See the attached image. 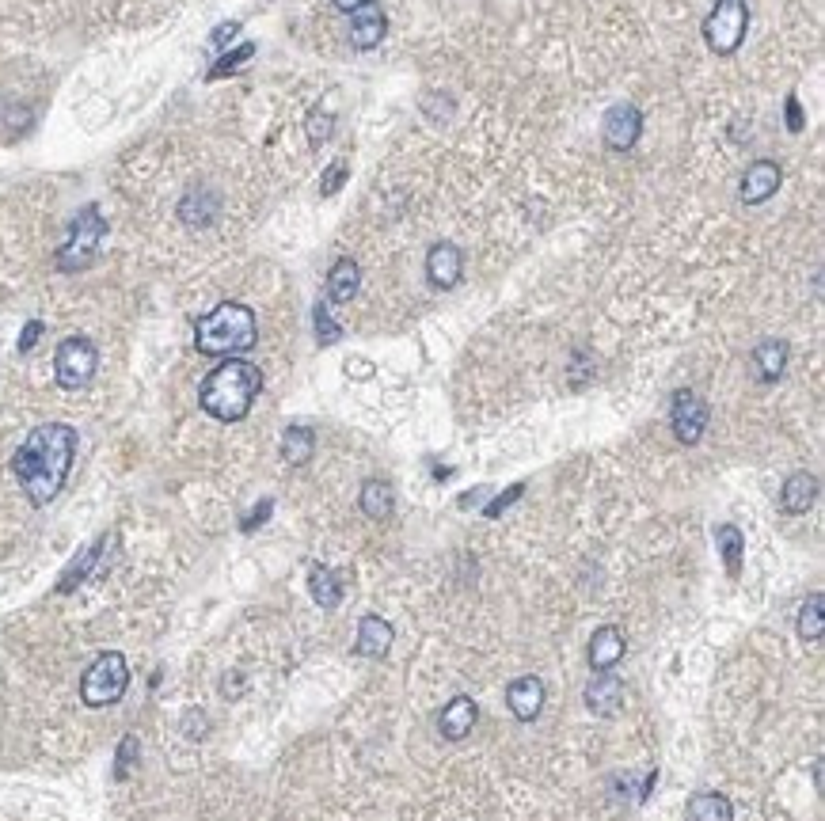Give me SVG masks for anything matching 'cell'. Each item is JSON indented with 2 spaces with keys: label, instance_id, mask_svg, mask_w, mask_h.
<instances>
[{
  "label": "cell",
  "instance_id": "1",
  "mask_svg": "<svg viewBox=\"0 0 825 821\" xmlns=\"http://www.w3.org/2000/svg\"><path fill=\"white\" fill-rule=\"evenodd\" d=\"M73 457H77V430L65 422H46V426H35L16 449L12 472L20 479L23 495L35 506H46L61 495Z\"/></svg>",
  "mask_w": 825,
  "mask_h": 821
},
{
  "label": "cell",
  "instance_id": "2",
  "mask_svg": "<svg viewBox=\"0 0 825 821\" xmlns=\"http://www.w3.org/2000/svg\"><path fill=\"white\" fill-rule=\"evenodd\" d=\"M263 392V373L259 365L244 362V358H229L213 369L210 377L198 388V403L202 411L213 415L217 422H240L248 419L251 403Z\"/></svg>",
  "mask_w": 825,
  "mask_h": 821
},
{
  "label": "cell",
  "instance_id": "3",
  "mask_svg": "<svg viewBox=\"0 0 825 821\" xmlns=\"http://www.w3.org/2000/svg\"><path fill=\"white\" fill-rule=\"evenodd\" d=\"M259 339V327H255V312L248 305H236L225 301L213 312H206L198 324H194V346L198 354L206 358H229V354H244Z\"/></svg>",
  "mask_w": 825,
  "mask_h": 821
},
{
  "label": "cell",
  "instance_id": "4",
  "mask_svg": "<svg viewBox=\"0 0 825 821\" xmlns=\"http://www.w3.org/2000/svg\"><path fill=\"white\" fill-rule=\"evenodd\" d=\"M126 688H130V666H126V658L118 650H107V654H99L96 662L84 669L80 700L88 707H111L126 696Z\"/></svg>",
  "mask_w": 825,
  "mask_h": 821
},
{
  "label": "cell",
  "instance_id": "5",
  "mask_svg": "<svg viewBox=\"0 0 825 821\" xmlns=\"http://www.w3.org/2000/svg\"><path fill=\"white\" fill-rule=\"evenodd\" d=\"M103 236H107V221H103V213L96 210V206H84V210L73 217V225H69V240L61 244L58 251V270H84L92 259L99 255V244H103Z\"/></svg>",
  "mask_w": 825,
  "mask_h": 821
},
{
  "label": "cell",
  "instance_id": "6",
  "mask_svg": "<svg viewBox=\"0 0 825 821\" xmlns=\"http://www.w3.org/2000/svg\"><path fill=\"white\" fill-rule=\"evenodd\" d=\"M749 27V8L746 0H715L711 16L704 20V42H708L715 54H734L742 39H746Z\"/></svg>",
  "mask_w": 825,
  "mask_h": 821
},
{
  "label": "cell",
  "instance_id": "7",
  "mask_svg": "<svg viewBox=\"0 0 825 821\" xmlns=\"http://www.w3.org/2000/svg\"><path fill=\"white\" fill-rule=\"evenodd\" d=\"M96 369H99V350H96V343H92V339H84V335L65 339V343L58 346V354H54V373H58V384L61 388H69V392L88 388L92 377H96Z\"/></svg>",
  "mask_w": 825,
  "mask_h": 821
},
{
  "label": "cell",
  "instance_id": "8",
  "mask_svg": "<svg viewBox=\"0 0 825 821\" xmlns=\"http://www.w3.org/2000/svg\"><path fill=\"white\" fill-rule=\"evenodd\" d=\"M708 403L700 400L692 388H681L677 396H673V407H670V426H673V438L681 441V445H696V441L704 438V430H708Z\"/></svg>",
  "mask_w": 825,
  "mask_h": 821
},
{
  "label": "cell",
  "instance_id": "9",
  "mask_svg": "<svg viewBox=\"0 0 825 821\" xmlns=\"http://www.w3.org/2000/svg\"><path fill=\"white\" fill-rule=\"evenodd\" d=\"M639 134H643V115H639V107H632V103H616V107H609L605 126H601V137H605L609 149L628 153L635 141H639Z\"/></svg>",
  "mask_w": 825,
  "mask_h": 821
},
{
  "label": "cell",
  "instance_id": "10",
  "mask_svg": "<svg viewBox=\"0 0 825 821\" xmlns=\"http://www.w3.org/2000/svg\"><path fill=\"white\" fill-rule=\"evenodd\" d=\"M780 183H784L780 164H772V160H757V164H749V172L742 175L738 198H742V206H761V202H768L772 194L780 191Z\"/></svg>",
  "mask_w": 825,
  "mask_h": 821
},
{
  "label": "cell",
  "instance_id": "11",
  "mask_svg": "<svg viewBox=\"0 0 825 821\" xmlns=\"http://www.w3.org/2000/svg\"><path fill=\"white\" fill-rule=\"evenodd\" d=\"M461 274H464V255L457 244H434V248H430V255H426V278H430V286L453 289L461 282Z\"/></svg>",
  "mask_w": 825,
  "mask_h": 821
},
{
  "label": "cell",
  "instance_id": "12",
  "mask_svg": "<svg viewBox=\"0 0 825 821\" xmlns=\"http://www.w3.org/2000/svg\"><path fill=\"white\" fill-rule=\"evenodd\" d=\"M476 719H480L476 700H472V696H453V700L442 707V715H438V730H442L445 742H461V738L472 734Z\"/></svg>",
  "mask_w": 825,
  "mask_h": 821
},
{
  "label": "cell",
  "instance_id": "13",
  "mask_svg": "<svg viewBox=\"0 0 825 821\" xmlns=\"http://www.w3.org/2000/svg\"><path fill=\"white\" fill-rule=\"evenodd\" d=\"M506 704H510V711H514V719H521V723H533L540 711H544V681L540 677H518V681H510V688H506Z\"/></svg>",
  "mask_w": 825,
  "mask_h": 821
},
{
  "label": "cell",
  "instance_id": "14",
  "mask_svg": "<svg viewBox=\"0 0 825 821\" xmlns=\"http://www.w3.org/2000/svg\"><path fill=\"white\" fill-rule=\"evenodd\" d=\"M624 650H628L624 631L616 628V624H601V628L590 635V669H594V673H609V669L624 658Z\"/></svg>",
  "mask_w": 825,
  "mask_h": 821
},
{
  "label": "cell",
  "instance_id": "15",
  "mask_svg": "<svg viewBox=\"0 0 825 821\" xmlns=\"http://www.w3.org/2000/svg\"><path fill=\"white\" fill-rule=\"evenodd\" d=\"M586 707L594 711V715H620V707H624V681L616 677V673H597L594 681L586 685Z\"/></svg>",
  "mask_w": 825,
  "mask_h": 821
},
{
  "label": "cell",
  "instance_id": "16",
  "mask_svg": "<svg viewBox=\"0 0 825 821\" xmlns=\"http://www.w3.org/2000/svg\"><path fill=\"white\" fill-rule=\"evenodd\" d=\"M392 639H396L392 624H388L384 616H377V612H369V616H362V624H358V643H354V650H358L362 658H384L388 647H392Z\"/></svg>",
  "mask_w": 825,
  "mask_h": 821
},
{
  "label": "cell",
  "instance_id": "17",
  "mask_svg": "<svg viewBox=\"0 0 825 821\" xmlns=\"http://www.w3.org/2000/svg\"><path fill=\"white\" fill-rule=\"evenodd\" d=\"M362 289V267L354 259H339L327 274V301L331 305H350Z\"/></svg>",
  "mask_w": 825,
  "mask_h": 821
},
{
  "label": "cell",
  "instance_id": "18",
  "mask_svg": "<svg viewBox=\"0 0 825 821\" xmlns=\"http://www.w3.org/2000/svg\"><path fill=\"white\" fill-rule=\"evenodd\" d=\"M384 31H388L384 12H377V8H358L354 20H350V46H354V50H373V46H381Z\"/></svg>",
  "mask_w": 825,
  "mask_h": 821
},
{
  "label": "cell",
  "instance_id": "19",
  "mask_svg": "<svg viewBox=\"0 0 825 821\" xmlns=\"http://www.w3.org/2000/svg\"><path fill=\"white\" fill-rule=\"evenodd\" d=\"M814 502H818V476H810V472H795L780 491L784 514H806Z\"/></svg>",
  "mask_w": 825,
  "mask_h": 821
},
{
  "label": "cell",
  "instance_id": "20",
  "mask_svg": "<svg viewBox=\"0 0 825 821\" xmlns=\"http://www.w3.org/2000/svg\"><path fill=\"white\" fill-rule=\"evenodd\" d=\"M685 821H734V806L719 791H700L685 806Z\"/></svg>",
  "mask_w": 825,
  "mask_h": 821
},
{
  "label": "cell",
  "instance_id": "21",
  "mask_svg": "<svg viewBox=\"0 0 825 821\" xmlns=\"http://www.w3.org/2000/svg\"><path fill=\"white\" fill-rule=\"evenodd\" d=\"M217 210H221V202H217V194H210L206 187H198V191H191L183 202H179V217H183L191 229H206V225H213Z\"/></svg>",
  "mask_w": 825,
  "mask_h": 821
},
{
  "label": "cell",
  "instance_id": "22",
  "mask_svg": "<svg viewBox=\"0 0 825 821\" xmlns=\"http://www.w3.org/2000/svg\"><path fill=\"white\" fill-rule=\"evenodd\" d=\"M753 369L765 384L780 381V373L787 369V343L784 339H765L753 350Z\"/></svg>",
  "mask_w": 825,
  "mask_h": 821
},
{
  "label": "cell",
  "instance_id": "23",
  "mask_svg": "<svg viewBox=\"0 0 825 821\" xmlns=\"http://www.w3.org/2000/svg\"><path fill=\"white\" fill-rule=\"evenodd\" d=\"M715 548L723 555V567H727L730 578H738V574H742V555H746V536H742V529H738V525H719V529H715Z\"/></svg>",
  "mask_w": 825,
  "mask_h": 821
},
{
  "label": "cell",
  "instance_id": "24",
  "mask_svg": "<svg viewBox=\"0 0 825 821\" xmlns=\"http://www.w3.org/2000/svg\"><path fill=\"white\" fill-rule=\"evenodd\" d=\"M362 510L365 517H373V521H384V517L396 510V495H392V483H384V479H365L362 483Z\"/></svg>",
  "mask_w": 825,
  "mask_h": 821
},
{
  "label": "cell",
  "instance_id": "25",
  "mask_svg": "<svg viewBox=\"0 0 825 821\" xmlns=\"http://www.w3.org/2000/svg\"><path fill=\"white\" fill-rule=\"evenodd\" d=\"M308 590H312L320 609H339V601H343V582L331 567H312L308 571Z\"/></svg>",
  "mask_w": 825,
  "mask_h": 821
},
{
  "label": "cell",
  "instance_id": "26",
  "mask_svg": "<svg viewBox=\"0 0 825 821\" xmlns=\"http://www.w3.org/2000/svg\"><path fill=\"white\" fill-rule=\"evenodd\" d=\"M312 449H316V434L308 430V426H289L286 434H282V457H286V464H308L312 460Z\"/></svg>",
  "mask_w": 825,
  "mask_h": 821
},
{
  "label": "cell",
  "instance_id": "27",
  "mask_svg": "<svg viewBox=\"0 0 825 821\" xmlns=\"http://www.w3.org/2000/svg\"><path fill=\"white\" fill-rule=\"evenodd\" d=\"M107 540H111V536H103V540H96L92 548H84V552H80V559H77V563H73V567H69V571H65V574H61L58 593L77 590L80 582H84V578L92 574V567H96V559H99V555H103V548H107Z\"/></svg>",
  "mask_w": 825,
  "mask_h": 821
},
{
  "label": "cell",
  "instance_id": "28",
  "mask_svg": "<svg viewBox=\"0 0 825 821\" xmlns=\"http://www.w3.org/2000/svg\"><path fill=\"white\" fill-rule=\"evenodd\" d=\"M825 631V620H822V593H810L803 601V609H799V635H803L806 643H818Z\"/></svg>",
  "mask_w": 825,
  "mask_h": 821
},
{
  "label": "cell",
  "instance_id": "29",
  "mask_svg": "<svg viewBox=\"0 0 825 821\" xmlns=\"http://www.w3.org/2000/svg\"><path fill=\"white\" fill-rule=\"evenodd\" d=\"M312 324H316V343L320 346H335L339 339H343V327L335 324V316H331V301H316V308H312Z\"/></svg>",
  "mask_w": 825,
  "mask_h": 821
},
{
  "label": "cell",
  "instance_id": "30",
  "mask_svg": "<svg viewBox=\"0 0 825 821\" xmlns=\"http://www.w3.org/2000/svg\"><path fill=\"white\" fill-rule=\"evenodd\" d=\"M305 134H308V145H324L327 137L335 134V115H327V111H312V115L305 118Z\"/></svg>",
  "mask_w": 825,
  "mask_h": 821
},
{
  "label": "cell",
  "instance_id": "31",
  "mask_svg": "<svg viewBox=\"0 0 825 821\" xmlns=\"http://www.w3.org/2000/svg\"><path fill=\"white\" fill-rule=\"evenodd\" d=\"M251 54H255V46H251V42H244V46H236L232 54H225V58H221L217 65H213V69H210V80L225 77V73H232L236 65H244V61H251Z\"/></svg>",
  "mask_w": 825,
  "mask_h": 821
},
{
  "label": "cell",
  "instance_id": "32",
  "mask_svg": "<svg viewBox=\"0 0 825 821\" xmlns=\"http://www.w3.org/2000/svg\"><path fill=\"white\" fill-rule=\"evenodd\" d=\"M137 753H141V745H137V738L134 734H126V738H122V745H118V780H126V776H130V768H134L137 764Z\"/></svg>",
  "mask_w": 825,
  "mask_h": 821
},
{
  "label": "cell",
  "instance_id": "33",
  "mask_svg": "<svg viewBox=\"0 0 825 821\" xmlns=\"http://www.w3.org/2000/svg\"><path fill=\"white\" fill-rule=\"evenodd\" d=\"M346 172H350V164H346V160H335V164H331V168L324 172L320 194H324V198H331V194H335V191H339V187L346 183Z\"/></svg>",
  "mask_w": 825,
  "mask_h": 821
},
{
  "label": "cell",
  "instance_id": "34",
  "mask_svg": "<svg viewBox=\"0 0 825 821\" xmlns=\"http://www.w3.org/2000/svg\"><path fill=\"white\" fill-rule=\"evenodd\" d=\"M521 495H525V483H514V487H510L506 495H499V498H495V502H491V506H487L483 514H487V517H499L502 510H506V506H514V502H518Z\"/></svg>",
  "mask_w": 825,
  "mask_h": 821
},
{
  "label": "cell",
  "instance_id": "35",
  "mask_svg": "<svg viewBox=\"0 0 825 821\" xmlns=\"http://www.w3.org/2000/svg\"><path fill=\"white\" fill-rule=\"evenodd\" d=\"M270 510H274V502H270V498H263V502H259V506H255V510H251L248 517H244V525H240V529H244V533H251V529H259V525H263V521L270 517Z\"/></svg>",
  "mask_w": 825,
  "mask_h": 821
},
{
  "label": "cell",
  "instance_id": "36",
  "mask_svg": "<svg viewBox=\"0 0 825 821\" xmlns=\"http://www.w3.org/2000/svg\"><path fill=\"white\" fill-rule=\"evenodd\" d=\"M787 130H791V134H803V107H799V96H787Z\"/></svg>",
  "mask_w": 825,
  "mask_h": 821
},
{
  "label": "cell",
  "instance_id": "37",
  "mask_svg": "<svg viewBox=\"0 0 825 821\" xmlns=\"http://www.w3.org/2000/svg\"><path fill=\"white\" fill-rule=\"evenodd\" d=\"M39 335H42V324H39V320H31V324L23 327V335H20V354H27L31 346L39 343Z\"/></svg>",
  "mask_w": 825,
  "mask_h": 821
},
{
  "label": "cell",
  "instance_id": "38",
  "mask_svg": "<svg viewBox=\"0 0 825 821\" xmlns=\"http://www.w3.org/2000/svg\"><path fill=\"white\" fill-rule=\"evenodd\" d=\"M236 35H240V23H221V27H217V31L210 35V42H213V46H225V42L236 39Z\"/></svg>",
  "mask_w": 825,
  "mask_h": 821
},
{
  "label": "cell",
  "instance_id": "39",
  "mask_svg": "<svg viewBox=\"0 0 825 821\" xmlns=\"http://www.w3.org/2000/svg\"><path fill=\"white\" fill-rule=\"evenodd\" d=\"M335 8H343V12H358V8H369L373 0H331Z\"/></svg>",
  "mask_w": 825,
  "mask_h": 821
}]
</instances>
